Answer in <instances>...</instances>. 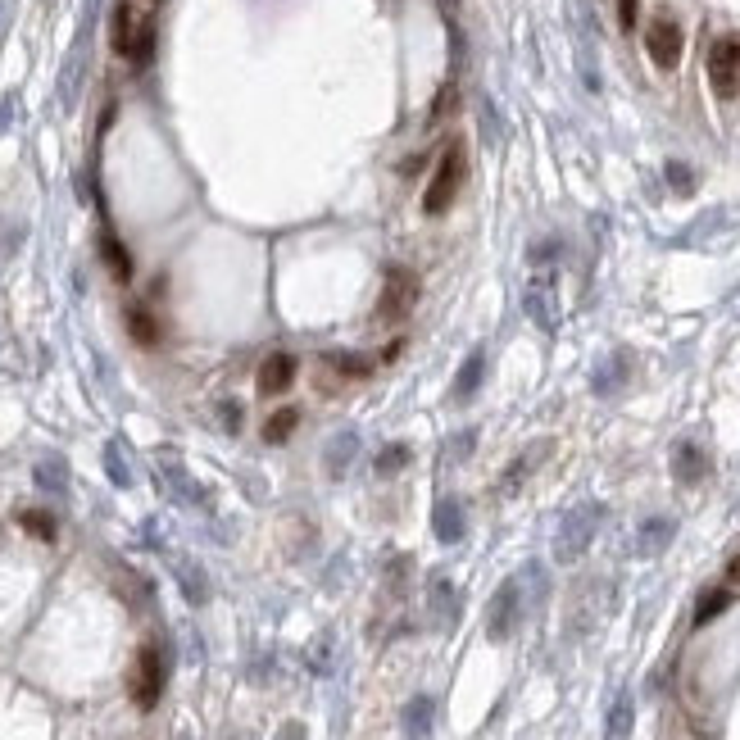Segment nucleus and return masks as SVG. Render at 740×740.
<instances>
[{
	"mask_svg": "<svg viewBox=\"0 0 740 740\" xmlns=\"http://www.w3.org/2000/svg\"><path fill=\"white\" fill-rule=\"evenodd\" d=\"M600 518H604V504H577L568 509V518L559 523V536H554V559L559 563H577L586 554V545L595 541L600 532Z\"/></svg>",
	"mask_w": 740,
	"mask_h": 740,
	"instance_id": "obj_1",
	"label": "nucleus"
},
{
	"mask_svg": "<svg viewBox=\"0 0 740 740\" xmlns=\"http://www.w3.org/2000/svg\"><path fill=\"white\" fill-rule=\"evenodd\" d=\"M418 296H423V282H418L414 268H405V264L386 268L382 296H377V318H382V323H405L418 309Z\"/></svg>",
	"mask_w": 740,
	"mask_h": 740,
	"instance_id": "obj_2",
	"label": "nucleus"
},
{
	"mask_svg": "<svg viewBox=\"0 0 740 740\" xmlns=\"http://www.w3.org/2000/svg\"><path fill=\"white\" fill-rule=\"evenodd\" d=\"M527 573H518V577H509V582L495 591V600H491V613H486V636L491 641H509V636L518 632V622L527 618Z\"/></svg>",
	"mask_w": 740,
	"mask_h": 740,
	"instance_id": "obj_3",
	"label": "nucleus"
},
{
	"mask_svg": "<svg viewBox=\"0 0 740 740\" xmlns=\"http://www.w3.org/2000/svg\"><path fill=\"white\" fill-rule=\"evenodd\" d=\"M459 187H464V146H445L441 164H436L432 182H427V191H423V214L441 218L445 209L459 200Z\"/></svg>",
	"mask_w": 740,
	"mask_h": 740,
	"instance_id": "obj_4",
	"label": "nucleus"
},
{
	"mask_svg": "<svg viewBox=\"0 0 740 740\" xmlns=\"http://www.w3.org/2000/svg\"><path fill=\"white\" fill-rule=\"evenodd\" d=\"M128 695H132V704H137L141 713H150L159 704V695H164V654H159L155 641H146L137 650V659H132Z\"/></svg>",
	"mask_w": 740,
	"mask_h": 740,
	"instance_id": "obj_5",
	"label": "nucleus"
},
{
	"mask_svg": "<svg viewBox=\"0 0 740 740\" xmlns=\"http://www.w3.org/2000/svg\"><path fill=\"white\" fill-rule=\"evenodd\" d=\"M645 50H650V60L659 64L663 73L677 69L681 64V50H686V32L672 14H654L650 28H645Z\"/></svg>",
	"mask_w": 740,
	"mask_h": 740,
	"instance_id": "obj_6",
	"label": "nucleus"
},
{
	"mask_svg": "<svg viewBox=\"0 0 740 740\" xmlns=\"http://www.w3.org/2000/svg\"><path fill=\"white\" fill-rule=\"evenodd\" d=\"M709 82L713 96H740V37H718L709 46Z\"/></svg>",
	"mask_w": 740,
	"mask_h": 740,
	"instance_id": "obj_7",
	"label": "nucleus"
},
{
	"mask_svg": "<svg viewBox=\"0 0 740 740\" xmlns=\"http://www.w3.org/2000/svg\"><path fill=\"white\" fill-rule=\"evenodd\" d=\"M291 382H296V355L277 350V355H268L259 364V395H282L291 391Z\"/></svg>",
	"mask_w": 740,
	"mask_h": 740,
	"instance_id": "obj_8",
	"label": "nucleus"
},
{
	"mask_svg": "<svg viewBox=\"0 0 740 740\" xmlns=\"http://www.w3.org/2000/svg\"><path fill=\"white\" fill-rule=\"evenodd\" d=\"M141 23H146V19H137V10H132L128 0H119V5H114V23H109V41H114V50H119L123 60H132V50H137Z\"/></svg>",
	"mask_w": 740,
	"mask_h": 740,
	"instance_id": "obj_9",
	"label": "nucleus"
},
{
	"mask_svg": "<svg viewBox=\"0 0 740 740\" xmlns=\"http://www.w3.org/2000/svg\"><path fill=\"white\" fill-rule=\"evenodd\" d=\"M672 473H677V482H700V477L709 473V459H704L700 445L681 441L677 450H672Z\"/></svg>",
	"mask_w": 740,
	"mask_h": 740,
	"instance_id": "obj_10",
	"label": "nucleus"
},
{
	"mask_svg": "<svg viewBox=\"0 0 740 740\" xmlns=\"http://www.w3.org/2000/svg\"><path fill=\"white\" fill-rule=\"evenodd\" d=\"M100 259H105V268L114 273V282H132V255L123 250V241L114 237V232H100Z\"/></svg>",
	"mask_w": 740,
	"mask_h": 740,
	"instance_id": "obj_11",
	"label": "nucleus"
},
{
	"mask_svg": "<svg viewBox=\"0 0 740 740\" xmlns=\"http://www.w3.org/2000/svg\"><path fill=\"white\" fill-rule=\"evenodd\" d=\"M432 523H436V536H441L445 545H454L459 536H464V527H468L464 504H459V500H441V504H436V518H432Z\"/></svg>",
	"mask_w": 740,
	"mask_h": 740,
	"instance_id": "obj_12",
	"label": "nucleus"
},
{
	"mask_svg": "<svg viewBox=\"0 0 740 740\" xmlns=\"http://www.w3.org/2000/svg\"><path fill=\"white\" fill-rule=\"evenodd\" d=\"M672 532H677V523H672V518H645L641 536H636V550H641V554H659L663 545L672 541Z\"/></svg>",
	"mask_w": 740,
	"mask_h": 740,
	"instance_id": "obj_13",
	"label": "nucleus"
},
{
	"mask_svg": "<svg viewBox=\"0 0 740 740\" xmlns=\"http://www.w3.org/2000/svg\"><path fill=\"white\" fill-rule=\"evenodd\" d=\"M632 718H636V704H632V695L622 691L609 709V731H604V740H627L632 736Z\"/></svg>",
	"mask_w": 740,
	"mask_h": 740,
	"instance_id": "obj_14",
	"label": "nucleus"
},
{
	"mask_svg": "<svg viewBox=\"0 0 740 740\" xmlns=\"http://www.w3.org/2000/svg\"><path fill=\"white\" fill-rule=\"evenodd\" d=\"M128 332H132V341L137 346H146V350H155L159 346V323H155V314L150 309H128Z\"/></svg>",
	"mask_w": 740,
	"mask_h": 740,
	"instance_id": "obj_15",
	"label": "nucleus"
},
{
	"mask_svg": "<svg viewBox=\"0 0 740 740\" xmlns=\"http://www.w3.org/2000/svg\"><path fill=\"white\" fill-rule=\"evenodd\" d=\"M432 613H436V622H441V627H450L454 622V613H459V600H454V586L445 582V577H432Z\"/></svg>",
	"mask_w": 740,
	"mask_h": 740,
	"instance_id": "obj_16",
	"label": "nucleus"
},
{
	"mask_svg": "<svg viewBox=\"0 0 740 740\" xmlns=\"http://www.w3.org/2000/svg\"><path fill=\"white\" fill-rule=\"evenodd\" d=\"M427 727H432V700L418 695V700H409V709H405V731H409V740H418V736H427Z\"/></svg>",
	"mask_w": 740,
	"mask_h": 740,
	"instance_id": "obj_17",
	"label": "nucleus"
},
{
	"mask_svg": "<svg viewBox=\"0 0 740 740\" xmlns=\"http://www.w3.org/2000/svg\"><path fill=\"white\" fill-rule=\"evenodd\" d=\"M727 604H731V591H727V586H718V591H704V595H700V609H695V627H709V622L718 618Z\"/></svg>",
	"mask_w": 740,
	"mask_h": 740,
	"instance_id": "obj_18",
	"label": "nucleus"
},
{
	"mask_svg": "<svg viewBox=\"0 0 740 740\" xmlns=\"http://www.w3.org/2000/svg\"><path fill=\"white\" fill-rule=\"evenodd\" d=\"M296 423H300L296 409H277V414L264 423V441H268V445H282L291 432H296Z\"/></svg>",
	"mask_w": 740,
	"mask_h": 740,
	"instance_id": "obj_19",
	"label": "nucleus"
},
{
	"mask_svg": "<svg viewBox=\"0 0 740 740\" xmlns=\"http://www.w3.org/2000/svg\"><path fill=\"white\" fill-rule=\"evenodd\" d=\"M482 368H486L482 355H468V364L459 368V377H454V395H459V400H468V395L477 391V382H482Z\"/></svg>",
	"mask_w": 740,
	"mask_h": 740,
	"instance_id": "obj_20",
	"label": "nucleus"
},
{
	"mask_svg": "<svg viewBox=\"0 0 740 740\" xmlns=\"http://www.w3.org/2000/svg\"><path fill=\"white\" fill-rule=\"evenodd\" d=\"M37 486L41 491H64V486H69V468H64V459H46V464H37Z\"/></svg>",
	"mask_w": 740,
	"mask_h": 740,
	"instance_id": "obj_21",
	"label": "nucleus"
},
{
	"mask_svg": "<svg viewBox=\"0 0 740 740\" xmlns=\"http://www.w3.org/2000/svg\"><path fill=\"white\" fill-rule=\"evenodd\" d=\"M355 450H359V441L350 432H341L336 436V445L327 450V468H332V477H341L346 473V459H355Z\"/></svg>",
	"mask_w": 740,
	"mask_h": 740,
	"instance_id": "obj_22",
	"label": "nucleus"
},
{
	"mask_svg": "<svg viewBox=\"0 0 740 740\" xmlns=\"http://www.w3.org/2000/svg\"><path fill=\"white\" fill-rule=\"evenodd\" d=\"M19 523L28 527L32 536H41V541H55V518H50V514H41V509H23V514H19Z\"/></svg>",
	"mask_w": 740,
	"mask_h": 740,
	"instance_id": "obj_23",
	"label": "nucleus"
},
{
	"mask_svg": "<svg viewBox=\"0 0 740 740\" xmlns=\"http://www.w3.org/2000/svg\"><path fill=\"white\" fill-rule=\"evenodd\" d=\"M150 55H155V19L146 14V23H141V37H137V50H132V64H137V69H146Z\"/></svg>",
	"mask_w": 740,
	"mask_h": 740,
	"instance_id": "obj_24",
	"label": "nucleus"
},
{
	"mask_svg": "<svg viewBox=\"0 0 740 740\" xmlns=\"http://www.w3.org/2000/svg\"><path fill=\"white\" fill-rule=\"evenodd\" d=\"M409 464V450H405V445H391V450H382V454H377V473H400V468H405Z\"/></svg>",
	"mask_w": 740,
	"mask_h": 740,
	"instance_id": "obj_25",
	"label": "nucleus"
},
{
	"mask_svg": "<svg viewBox=\"0 0 740 740\" xmlns=\"http://www.w3.org/2000/svg\"><path fill=\"white\" fill-rule=\"evenodd\" d=\"M668 182H672V191H681V196H691L695 191V173L686 164H668Z\"/></svg>",
	"mask_w": 740,
	"mask_h": 740,
	"instance_id": "obj_26",
	"label": "nucleus"
},
{
	"mask_svg": "<svg viewBox=\"0 0 740 740\" xmlns=\"http://www.w3.org/2000/svg\"><path fill=\"white\" fill-rule=\"evenodd\" d=\"M105 464H109V477H114V482H119V486H128V482H132L128 464H123V459H119V445H109V450H105Z\"/></svg>",
	"mask_w": 740,
	"mask_h": 740,
	"instance_id": "obj_27",
	"label": "nucleus"
},
{
	"mask_svg": "<svg viewBox=\"0 0 740 740\" xmlns=\"http://www.w3.org/2000/svg\"><path fill=\"white\" fill-rule=\"evenodd\" d=\"M636 10H641V0H618V28L622 32L636 28Z\"/></svg>",
	"mask_w": 740,
	"mask_h": 740,
	"instance_id": "obj_28",
	"label": "nucleus"
},
{
	"mask_svg": "<svg viewBox=\"0 0 740 740\" xmlns=\"http://www.w3.org/2000/svg\"><path fill=\"white\" fill-rule=\"evenodd\" d=\"M277 740H305V727H300V722H287V727L277 731Z\"/></svg>",
	"mask_w": 740,
	"mask_h": 740,
	"instance_id": "obj_29",
	"label": "nucleus"
},
{
	"mask_svg": "<svg viewBox=\"0 0 740 740\" xmlns=\"http://www.w3.org/2000/svg\"><path fill=\"white\" fill-rule=\"evenodd\" d=\"M727 582H736V586H740V554L727 563Z\"/></svg>",
	"mask_w": 740,
	"mask_h": 740,
	"instance_id": "obj_30",
	"label": "nucleus"
}]
</instances>
